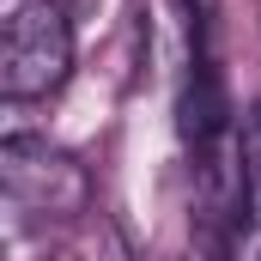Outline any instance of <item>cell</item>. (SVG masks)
I'll return each instance as SVG.
<instances>
[{
    "label": "cell",
    "mask_w": 261,
    "mask_h": 261,
    "mask_svg": "<svg viewBox=\"0 0 261 261\" xmlns=\"http://www.w3.org/2000/svg\"><path fill=\"white\" fill-rule=\"evenodd\" d=\"M73 73V24L55 0H31L6 18L0 37V91L12 103L49 97L61 91V79Z\"/></svg>",
    "instance_id": "6da1fadb"
},
{
    "label": "cell",
    "mask_w": 261,
    "mask_h": 261,
    "mask_svg": "<svg viewBox=\"0 0 261 261\" xmlns=\"http://www.w3.org/2000/svg\"><path fill=\"white\" fill-rule=\"evenodd\" d=\"M0 176H6V195L31 213H85L91 200V176L67 152H49V140L12 134L0 146Z\"/></svg>",
    "instance_id": "7a4b0ae2"
},
{
    "label": "cell",
    "mask_w": 261,
    "mask_h": 261,
    "mask_svg": "<svg viewBox=\"0 0 261 261\" xmlns=\"http://www.w3.org/2000/svg\"><path fill=\"white\" fill-rule=\"evenodd\" d=\"M237 152H243V213H249V225H261V97H255V110L243 116Z\"/></svg>",
    "instance_id": "3957f363"
},
{
    "label": "cell",
    "mask_w": 261,
    "mask_h": 261,
    "mask_svg": "<svg viewBox=\"0 0 261 261\" xmlns=\"http://www.w3.org/2000/svg\"><path fill=\"white\" fill-rule=\"evenodd\" d=\"M182 18H189V49H213V31H219V0H182Z\"/></svg>",
    "instance_id": "277c9868"
}]
</instances>
